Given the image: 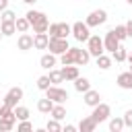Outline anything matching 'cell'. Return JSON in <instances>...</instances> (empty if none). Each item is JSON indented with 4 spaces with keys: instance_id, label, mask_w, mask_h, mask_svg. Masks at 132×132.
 Listing matches in <instances>:
<instances>
[{
    "instance_id": "cell-1",
    "label": "cell",
    "mask_w": 132,
    "mask_h": 132,
    "mask_svg": "<svg viewBox=\"0 0 132 132\" xmlns=\"http://www.w3.org/2000/svg\"><path fill=\"white\" fill-rule=\"evenodd\" d=\"M70 35L76 39V41H87L89 39V35H91V27L87 25V23H82V21H76L74 25H70Z\"/></svg>"
},
{
    "instance_id": "cell-2",
    "label": "cell",
    "mask_w": 132,
    "mask_h": 132,
    "mask_svg": "<svg viewBox=\"0 0 132 132\" xmlns=\"http://www.w3.org/2000/svg\"><path fill=\"white\" fill-rule=\"evenodd\" d=\"M45 97L47 99H52L54 103H64L66 99H68V93H66V89H62L60 85H50L45 91Z\"/></svg>"
},
{
    "instance_id": "cell-3",
    "label": "cell",
    "mask_w": 132,
    "mask_h": 132,
    "mask_svg": "<svg viewBox=\"0 0 132 132\" xmlns=\"http://www.w3.org/2000/svg\"><path fill=\"white\" fill-rule=\"evenodd\" d=\"M109 116H111V107L107 105V103H97L95 107H93V111H91V118L97 122V124H101V122H107L109 120Z\"/></svg>"
},
{
    "instance_id": "cell-4",
    "label": "cell",
    "mask_w": 132,
    "mask_h": 132,
    "mask_svg": "<svg viewBox=\"0 0 132 132\" xmlns=\"http://www.w3.org/2000/svg\"><path fill=\"white\" fill-rule=\"evenodd\" d=\"M47 35H50V37H64V39H68V35H70V25H68V23H50Z\"/></svg>"
},
{
    "instance_id": "cell-5",
    "label": "cell",
    "mask_w": 132,
    "mask_h": 132,
    "mask_svg": "<svg viewBox=\"0 0 132 132\" xmlns=\"http://www.w3.org/2000/svg\"><path fill=\"white\" fill-rule=\"evenodd\" d=\"M87 50H89V54H91L93 58L101 56V54L105 52V47H103V39H101L99 35H89V39H87Z\"/></svg>"
},
{
    "instance_id": "cell-6",
    "label": "cell",
    "mask_w": 132,
    "mask_h": 132,
    "mask_svg": "<svg viewBox=\"0 0 132 132\" xmlns=\"http://www.w3.org/2000/svg\"><path fill=\"white\" fill-rule=\"evenodd\" d=\"M68 47H70L68 45V39H64V37H50V41H47V50L52 54H56V56L64 54Z\"/></svg>"
},
{
    "instance_id": "cell-7",
    "label": "cell",
    "mask_w": 132,
    "mask_h": 132,
    "mask_svg": "<svg viewBox=\"0 0 132 132\" xmlns=\"http://www.w3.org/2000/svg\"><path fill=\"white\" fill-rule=\"evenodd\" d=\"M107 21V12L103 10V8H97V10H93V12H89V16L85 19V23L93 29V27H99V25H103Z\"/></svg>"
},
{
    "instance_id": "cell-8",
    "label": "cell",
    "mask_w": 132,
    "mask_h": 132,
    "mask_svg": "<svg viewBox=\"0 0 132 132\" xmlns=\"http://www.w3.org/2000/svg\"><path fill=\"white\" fill-rule=\"evenodd\" d=\"M122 41L116 37V33H113V29H109L107 33H105V37H103V47H105V52H109V54H113L116 50H118V45H120Z\"/></svg>"
},
{
    "instance_id": "cell-9",
    "label": "cell",
    "mask_w": 132,
    "mask_h": 132,
    "mask_svg": "<svg viewBox=\"0 0 132 132\" xmlns=\"http://www.w3.org/2000/svg\"><path fill=\"white\" fill-rule=\"evenodd\" d=\"M82 99H85V105L95 107L97 103H101V93H99V91H95V89H89V91H85V93H82Z\"/></svg>"
},
{
    "instance_id": "cell-10",
    "label": "cell",
    "mask_w": 132,
    "mask_h": 132,
    "mask_svg": "<svg viewBox=\"0 0 132 132\" xmlns=\"http://www.w3.org/2000/svg\"><path fill=\"white\" fill-rule=\"evenodd\" d=\"M116 82H118L120 89H124V91H132V72H130V70L120 72L118 78H116Z\"/></svg>"
},
{
    "instance_id": "cell-11",
    "label": "cell",
    "mask_w": 132,
    "mask_h": 132,
    "mask_svg": "<svg viewBox=\"0 0 132 132\" xmlns=\"http://www.w3.org/2000/svg\"><path fill=\"white\" fill-rule=\"evenodd\" d=\"M16 47H19L21 52H29V50H33V35H29V33H21L19 39H16Z\"/></svg>"
},
{
    "instance_id": "cell-12",
    "label": "cell",
    "mask_w": 132,
    "mask_h": 132,
    "mask_svg": "<svg viewBox=\"0 0 132 132\" xmlns=\"http://www.w3.org/2000/svg\"><path fill=\"white\" fill-rule=\"evenodd\" d=\"M56 64H58V56L52 54V52H50V54H43V56L39 58V66H41L43 70H52Z\"/></svg>"
},
{
    "instance_id": "cell-13",
    "label": "cell",
    "mask_w": 132,
    "mask_h": 132,
    "mask_svg": "<svg viewBox=\"0 0 132 132\" xmlns=\"http://www.w3.org/2000/svg\"><path fill=\"white\" fill-rule=\"evenodd\" d=\"M89 60H91V54H89V50L74 47V64H76V66H85V64H89Z\"/></svg>"
},
{
    "instance_id": "cell-14",
    "label": "cell",
    "mask_w": 132,
    "mask_h": 132,
    "mask_svg": "<svg viewBox=\"0 0 132 132\" xmlns=\"http://www.w3.org/2000/svg\"><path fill=\"white\" fill-rule=\"evenodd\" d=\"M47 41H50L47 33H35L33 35V47L35 50H47Z\"/></svg>"
},
{
    "instance_id": "cell-15",
    "label": "cell",
    "mask_w": 132,
    "mask_h": 132,
    "mask_svg": "<svg viewBox=\"0 0 132 132\" xmlns=\"http://www.w3.org/2000/svg\"><path fill=\"white\" fill-rule=\"evenodd\" d=\"M97 126H99V124L89 116V118H82V120L78 122V126H76V128H78L80 132H95V128H97Z\"/></svg>"
},
{
    "instance_id": "cell-16",
    "label": "cell",
    "mask_w": 132,
    "mask_h": 132,
    "mask_svg": "<svg viewBox=\"0 0 132 132\" xmlns=\"http://www.w3.org/2000/svg\"><path fill=\"white\" fill-rule=\"evenodd\" d=\"M62 74H64V80H74L80 72H78V66L76 64H68L62 68Z\"/></svg>"
},
{
    "instance_id": "cell-17",
    "label": "cell",
    "mask_w": 132,
    "mask_h": 132,
    "mask_svg": "<svg viewBox=\"0 0 132 132\" xmlns=\"http://www.w3.org/2000/svg\"><path fill=\"white\" fill-rule=\"evenodd\" d=\"M72 82H74V89H76L78 93H85V91H89V89H91V80H89V78H85V76H80V74H78Z\"/></svg>"
},
{
    "instance_id": "cell-18",
    "label": "cell",
    "mask_w": 132,
    "mask_h": 132,
    "mask_svg": "<svg viewBox=\"0 0 132 132\" xmlns=\"http://www.w3.org/2000/svg\"><path fill=\"white\" fill-rule=\"evenodd\" d=\"M107 124H109V130H111V132H122V130L126 128V126H124V118H122V116H116V118H111V116H109Z\"/></svg>"
},
{
    "instance_id": "cell-19",
    "label": "cell",
    "mask_w": 132,
    "mask_h": 132,
    "mask_svg": "<svg viewBox=\"0 0 132 132\" xmlns=\"http://www.w3.org/2000/svg\"><path fill=\"white\" fill-rule=\"evenodd\" d=\"M50 116H52L54 120H60V122H62V120L66 118V107H64V103H54Z\"/></svg>"
},
{
    "instance_id": "cell-20",
    "label": "cell",
    "mask_w": 132,
    "mask_h": 132,
    "mask_svg": "<svg viewBox=\"0 0 132 132\" xmlns=\"http://www.w3.org/2000/svg\"><path fill=\"white\" fill-rule=\"evenodd\" d=\"M0 31H2V35H4V37H10V35H14V33H16L14 21H2V23H0Z\"/></svg>"
},
{
    "instance_id": "cell-21",
    "label": "cell",
    "mask_w": 132,
    "mask_h": 132,
    "mask_svg": "<svg viewBox=\"0 0 132 132\" xmlns=\"http://www.w3.org/2000/svg\"><path fill=\"white\" fill-rule=\"evenodd\" d=\"M25 16H27V21H29L31 25H35V23H39L41 19H45L47 14H45V12H41V10H33V8H31V10H27V14H25Z\"/></svg>"
},
{
    "instance_id": "cell-22",
    "label": "cell",
    "mask_w": 132,
    "mask_h": 132,
    "mask_svg": "<svg viewBox=\"0 0 132 132\" xmlns=\"http://www.w3.org/2000/svg\"><path fill=\"white\" fill-rule=\"evenodd\" d=\"M14 27H16V31H19V33H27V31L31 29V23L27 21V16H16Z\"/></svg>"
},
{
    "instance_id": "cell-23",
    "label": "cell",
    "mask_w": 132,
    "mask_h": 132,
    "mask_svg": "<svg viewBox=\"0 0 132 132\" xmlns=\"http://www.w3.org/2000/svg\"><path fill=\"white\" fill-rule=\"evenodd\" d=\"M95 60H97V66H99L101 70H109V68H111V56H107L105 52H103L101 56H97Z\"/></svg>"
},
{
    "instance_id": "cell-24",
    "label": "cell",
    "mask_w": 132,
    "mask_h": 132,
    "mask_svg": "<svg viewBox=\"0 0 132 132\" xmlns=\"http://www.w3.org/2000/svg\"><path fill=\"white\" fill-rule=\"evenodd\" d=\"M52 107H54V101L47 99V97H43V99L37 101V109H39V113H50Z\"/></svg>"
},
{
    "instance_id": "cell-25",
    "label": "cell",
    "mask_w": 132,
    "mask_h": 132,
    "mask_svg": "<svg viewBox=\"0 0 132 132\" xmlns=\"http://www.w3.org/2000/svg\"><path fill=\"white\" fill-rule=\"evenodd\" d=\"M126 58H128V50L120 43V45H118V50L111 54V60H116V62H126Z\"/></svg>"
},
{
    "instance_id": "cell-26",
    "label": "cell",
    "mask_w": 132,
    "mask_h": 132,
    "mask_svg": "<svg viewBox=\"0 0 132 132\" xmlns=\"http://www.w3.org/2000/svg\"><path fill=\"white\" fill-rule=\"evenodd\" d=\"M47 76H50V82H52V85H60V82H64V74H62V70H58V68H52Z\"/></svg>"
},
{
    "instance_id": "cell-27",
    "label": "cell",
    "mask_w": 132,
    "mask_h": 132,
    "mask_svg": "<svg viewBox=\"0 0 132 132\" xmlns=\"http://www.w3.org/2000/svg\"><path fill=\"white\" fill-rule=\"evenodd\" d=\"M31 27H33V33H47V27H50V19L45 16V19H41L39 23L31 25Z\"/></svg>"
},
{
    "instance_id": "cell-28",
    "label": "cell",
    "mask_w": 132,
    "mask_h": 132,
    "mask_svg": "<svg viewBox=\"0 0 132 132\" xmlns=\"http://www.w3.org/2000/svg\"><path fill=\"white\" fill-rule=\"evenodd\" d=\"M14 116H16V122H19V120H29L31 111H29V107H25V105H16V107H14Z\"/></svg>"
},
{
    "instance_id": "cell-29",
    "label": "cell",
    "mask_w": 132,
    "mask_h": 132,
    "mask_svg": "<svg viewBox=\"0 0 132 132\" xmlns=\"http://www.w3.org/2000/svg\"><path fill=\"white\" fill-rule=\"evenodd\" d=\"M16 120H10V118H0V132H10L14 128Z\"/></svg>"
},
{
    "instance_id": "cell-30",
    "label": "cell",
    "mask_w": 132,
    "mask_h": 132,
    "mask_svg": "<svg viewBox=\"0 0 132 132\" xmlns=\"http://www.w3.org/2000/svg\"><path fill=\"white\" fill-rule=\"evenodd\" d=\"M45 130H47V132H60V130H62V126H60V120H54V118H50V120H47V124H45Z\"/></svg>"
},
{
    "instance_id": "cell-31",
    "label": "cell",
    "mask_w": 132,
    "mask_h": 132,
    "mask_svg": "<svg viewBox=\"0 0 132 132\" xmlns=\"http://www.w3.org/2000/svg\"><path fill=\"white\" fill-rule=\"evenodd\" d=\"M113 33H116V37H118L120 41L128 39V35H126V25H116V27H113Z\"/></svg>"
},
{
    "instance_id": "cell-32",
    "label": "cell",
    "mask_w": 132,
    "mask_h": 132,
    "mask_svg": "<svg viewBox=\"0 0 132 132\" xmlns=\"http://www.w3.org/2000/svg\"><path fill=\"white\" fill-rule=\"evenodd\" d=\"M50 85H52V82H50V76H47V74H43V76L37 78V89H39V91H45Z\"/></svg>"
},
{
    "instance_id": "cell-33",
    "label": "cell",
    "mask_w": 132,
    "mask_h": 132,
    "mask_svg": "<svg viewBox=\"0 0 132 132\" xmlns=\"http://www.w3.org/2000/svg\"><path fill=\"white\" fill-rule=\"evenodd\" d=\"M16 130H19V132H27V130H33V124H31L29 120H19V124H16Z\"/></svg>"
},
{
    "instance_id": "cell-34",
    "label": "cell",
    "mask_w": 132,
    "mask_h": 132,
    "mask_svg": "<svg viewBox=\"0 0 132 132\" xmlns=\"http://www.w3.org/2000/svg\"><path fill=\"white\" fill-rule=\"evenodd\" d=\"M8 95H10V97H12V99H16V101H21V99H23V95H25V93H23V89H21V87H12V89H10V91H8Z\"/></svg>"
},
{
    "instance_id": "cell-35",
    "label": "cell",
    "mask_w": 132,
    "mask_h": 132,
    "mask_svg": "<svg viewBox=\"0 0 132 132\" xmlns=\"http://www.w3.org/2000/svg\"><path fill=\"white\" fill-rule=\"evenodd\" d=\"M0 16H2V21H16V14H14L10 8L2 10V12H0Z\"/></svg>"
},
{
    "instance_id": "cell-36",
    "label": "cell",
    "mask_w": 132,
    "mask_h": 132,
    "mask_svg": "<svg viewBox=\"0 0 132 132\" xmlns=\"http://www.w3.org/2000/svg\"><path fill=\"white\" fill-rule=\"evenodd\" d=\"M122 118H124V126H126V128H132V107L126 109Z\"/></svg>"
},
{
    "instance_id": "cell-37",
    "label": "cell",
    "mask_w": 132,
    "mask_h": 132,
    "mask_svg": "<svg viewBox=\"0 0 132 132\" xmlns=\"http://www.w3.org/2000/svg\"><path fill=\"white\" fill-rule=\"evenodd\" d=\"M2 103H4V105H8V107H12V109H14L16 105H19V101H16V99H12V97H10L8 93L4 95V99H2Z\"/></svg>"
},
{
    "instance_id": "cell-38",
    "label": "cell",
    "mask_w": 132,
    "mask_h": 132,
    "mask_svg": "<svg viewBox=\"0 0 132 132\" xmlns=\"http://www.w3.org/2000/svg\"><path fill=\"white\" fill-rule=\"evenodd\" d=\"M126 25V35H128V39H132V19L128 21V23H124Z\"/></svg>"
},
{
    "instance_id": "cell-39",
    "label": "cell",
    "mask_w": 132,
    "mask_h": 132,
    "mask_svg": "<svg viewBox=\"0 0 132 132\" xmlns=\"http://www.w3.org/2000/svg\"><path fill=\"white\" fill-rule=\"evenodd\" d=\"M62 130H64V132H76V126H74V124H66Z\"/></svg>"
},
{
    "instance_id": "cell-40",
    "label": "cell",
    "mask_w": 132,
    "mask_h": 132,
    "mask_svg": "<svg viewBox=\"0 0 132 132\" xmlns=\"http://www.w3.org/2000/svg\"><path fill=\"white\" fill-rule=\"evenodd\" d=\"M8 8V0H0V12Z\"/></svg>"
},
{
    "instance_id": "cell-41",
    "label": "cell",
    "mask_w": 132,
    "mask_h": 132,
    "mask_svg": "<svg viewBox=\"0 0 132 132\" xmlns=\"http://www.w3.org/2000/svg\"><path fill=\"white\" fill-rule=\"evenodd\" d=\"M23 2H25V4H29V6H31V4H35V2H37V0H23Z\"/></svg>"
},
{
    "instance_id": "cell-42",
    "label": "cell",
    "mask_w": 132,
    "mask_h": 132,
    "mask_svg": "<svg viewBox=\"0 0 132 132\" xmlns=\"http://www.w3.org/2000/svg\"><path fill=\"white\" fill-rule=\"evenodd\" d=\"M126 60H128V62H132V52L128 54V58H126Z\"/></svg>"
},
{
    "instance_id": "cell-43",
    "label": "cell",
    "mask_w": 132,
    "mask_h": 132,
    "mask_svg": "<svg viewBox=\"0 0 132 132\" xmlns=\"http://www.w3.org/2000/svg\"><path fill=\"white\" fill-rule=\"evenodd\" d=\"M128 70H130V72H132V62H130V68H128Z\"/></svg>"
},
{
    "instance_id": "cell-44",
    "label": "cell",
    "mask_w": 132,
    "mask_h": 132,
    "mask_svg": "<svg viewBox=\"0 0 132 132\" xmlns=\"http://www.w3.org/2000/svg\"><path fill=\"white\" fill-rule=\"evenodd\" d=\"M126 2H128V4H130V6H132V0H126Z\"/></svg>"
},
{
    "instance_id": "cell-45",
    "label": "cell",
    "mask_w": 132,
    "mask_h": 132,
    "mask_svg": "<svg viewBox=\"0 0 132 132\" xmlns=\"http://www.w3.org/2000/svg\"><path fill=\"white\" fill-rule=\"evenodd\" d=\"M2 37H4V35H2V31H0V39H2Z\"/></svg>"
},
{
    "instance_id": "cell-46",
    "label": "cell",
    "mask_w": 132,
    "mask_h": 132,
    "mask_svg": "<svg viewBox=\"0 0 132 132\" xmlns=\"http://www.w3.org/2000/svg\"><path fill=\"white\" fill-rule=\"evenodd\" d=\"M0 105H2V101H0Z\"/></svg>"
}]
</instances>
